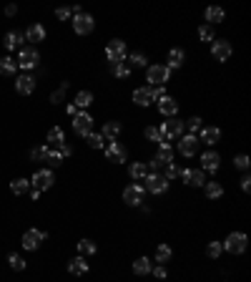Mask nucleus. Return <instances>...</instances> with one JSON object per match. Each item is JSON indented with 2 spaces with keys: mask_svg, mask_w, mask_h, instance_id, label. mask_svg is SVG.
Segmentation results:
<instances>
[{
  "mask_svg": "<svg viewBox=\"0 0 251 282\" xmlns=\"http://www.w3.org/2000/svg\"><path fill=\"white\" fill-rule=\"evenodd\" d=\"M158 131H161V136H163V144H169V141L181 139V134H184L186 129H184V121H179V118L174 116V118H169V121H163V126H161Z\"/></svg>",
  "mask_w": 251,
  "mask_h": 282,
  "instance_id": "nucleus-1",
  "label": "nucleus"
},
{
  "mask_svg": "<svg viewBox=\"0 0 251 282\" xmlns=\"http://www.w3.org/2000/svg\"><path fill=\"white\" fill-rule=\"evenodd\" d=\"M246 245H249V237H246L244 232H231V234L221 242V247H224L229 255H241V252L246 250Z\"/></svg>",
  "mask_w": 251,
  "mask_h": 282,
  "instance_id": "nucleus-2",
  "label": "nucleus"
},
{
  "mask_svg": "<svg viewBox=\"0 0 251 282\" xmlns=\"http://www.w3.org/2000/svg\"><path fill=\"white\" fill-rule=\"evenodd\" d=\"M91 129H93V116L86 113V111H78V113L73 116V131H75L78 136L86 139V136L91 134Z\"/></svg>",
  "mask_w": 251,
  "mask_h": 282,
  "instance_id": "nucleus-3",
  "label": "nucleus"
},
{
  "mask_svg": "<svg viewBox=\"0 0 251 282\" xmlns=\"http://www.w3.org/2000/svg\"><path fill=\"white\" fill-rule=\"evenodd\" d=\"M169 78H171V71L166 66H148V71H146V81L151 84V89L169 84Z\"/></svg>",
  "mask_w": 251,
  "mask_h": 282,
  "instance_id": "nucleus-4",
  "label": "nucleus"
},
{
  "mask_svg": "<svg viewBox=\"0 0 251 282\" xmlns=\"http://www.w3.org/2000/svg\"><path fill=\"white\" fill-rule=\"evenodd\" d=\"M53 184H56V174H53L51 169H40V172H35L33 179H30V187L38 189V191H48Z\"/></svg>",
  "mask_w": 251,
  "mask_h": 282,
  "instance_id": "nucleus-5",
  "label": "nucleus"
},
{
  "mask_svg": "<svg viewBox=\"0 0 251 282\" xmlns=\"http://www.w3.org/2000/svg\"><path fill=\"white\" fill-rule=\"evenodd\" d=\"M106 58L111 61V66L126 61V43H123V40H118V38L108 40V46H106Z\"/></svg>",
  "mask_w": 251,
  "mask_h": 282,
  "instance_id": "nucleus-6",
  "label": "nucleus"
},
{
  "mask_svg": "<svg viewBox=\"0 0 251 282\" xmlns=\"http://www.w3.org/2000/svg\"><path fill=\"white\" fill-rule=\"evenodd\" d=\"M146 187L143 189H148L151 194H166V189H169V179H166L163 174H146Z\"/></svg>",
  "mask_w": 251,
  "mask_h": 282,
  "instance_id": "nucleus-7",
  "label": "nucleus"
},
{
  "mask_svg": "<svg viewBox=\"0 0 251 282\" xmlns=\"http://www.w3.org/2000/svg\"><path fill=\"white\" fill-rule=\"evenodd\" d=\"M93 28H96L93 15H88V13H78V15H73V30H75L78 35H88Z\"/></svg>",
  "mask_w": 251,
  "mask_h": 282,
  "instance_id": "nucleus-8",
  "label": "nucleus"
},
{
  "mask_svg": "<svg viewBox=\"0 0 251 282\" xmlns=\"http://www.w3.org/2000/svg\"><path fill=\"white\" fill-rule=\"evenodd\" d=\"M38 61H40V56H38V51L35 48H23L20 53H18V68H23V71H33L35 66H38Z\"/></svg>",
  "mask_w": 251,
  "mask_h": 282,
  "instance_id": "nucleus-9",
  "label": "nucleus"
},
{
  "mask_svg": "<svg viewBox=\"0 0 251 282\" xmlns=\"http://www.w3.org/2000/svg\"><path fill=\"white\" fill-rule=\"evenodd\" d=\"M143 194H146V189L141 184H131L123 189V201L131 207H138V204H143Z\"/></svg>",
  "mask_w": 251,
  "mask_h": 282,
  "instance_id": "nucleus-10",
  "label": "nucleus"
},
{
  "mask_svg": "<svg viewBox=\"0 0 251 282\" xmlns=\"http://www.w3.org/2000/svg\"><path fill=\"white\" fill-rule=\"evenodd\" d=\"M171 161H174V149H171V144H161L158 151H156V156H153V161H151V167L158 169V167L171 164Z\"/></svg>",
  "mask_w": 251,
  "mask_h": 282,
  "instance_id": "nucleus-11",
  "label": "nucleus"
},
{
  "mask_svg": "<svg viewBox=\"0 0 251 282\" xmlns=\"http://www.w3.org/2000/svg\"><path fill=\"white\" fill-rule=\"evenodd\" d=\"M106 159L108 161H113V164H123V161H126V156H128V151H126V146H121L118 141H111L106 149Z\"/></svg>",
  "mask_w": 251,
  "mask_h": 282,
  "instance_id": "nucleus-12",
  "label": "nucleus"
},
{
  "mask_svg": "<svg viewBox=\"0 0 251 282\" xmlns=\"http://www.w3.org/2000/svg\"><path fill=\"white\" fill-rule=\"evenodd\" d=\"M46 237H48V234L40 232V229H28V232L23 234V247H25V250H38L40 245H43Z\"/></svg>",
  "mask_w": 251,
  "mask_h": 282,
  "instance_id": "nucleus-13",
  "label": "nucleus"
},
{
  "mask_svg": "<svg viewBox=\"0 0 251 282\" xmlns=\"http://www.w3.org/2000/svg\"><path fill=\"white\" fill-rule=\"evenodd\" d=\"M231 43H229V40H214V43H211V56L216 58V61H229L231 58Z\"/></svg>",
  "mask_w": 251,
  "mask_h": 282,
  "instance_id": "nucleus-14",
  "label": "nucleus"
},
{
  "mask_svg": "<svg viewBox=\"0 0 251 282\" xmlns=\"http://www.w3.org/2000/svg\"><path fill=\"white\" fill-rule=\"evenodd\" d=\"M196 151H198V139L196 136L186 134V136L179 139V154L181 156H196Z\"/></svg>",
  "mask_w": 251,
  "mask_h": 282,
  "instance_id": "nucleus-15",
  "label": "nucleus"
},
{
  "mask_svg": "<svg viewBox=\"0 0 251 282\" xmlns=\"http://www.w3.org/2000/svg\"><path fill=\"white\" fill-rule=\"evenodd\" d=\"M158 111H161V116H166V118H174V116L179 113V101H176L174 96H163V98H158Z\"/></svg>",
  "mask_w": 251,
  "mask_h": 282,
  "instance_id": "nucleus-16",
  "label": "nucleus"
},
{
  "mask_svg": "<svg viewBox=\"0 0 251 282\" xmlns=\"http://www.w3.org/2000/svg\"><path fill=\"white\" fill-rule=\"evenodd\" d=\"M15 91H18L20 96H28V94H33V91H35V78H33L30 73H23V76H18V78H15Z\"/></svg>",
  "mask_w": 251,
  "mask_h": 282,
  "instance_id": "nucleus-17",
  "label": "nucleus"
},
{
  "mask_svg": "<svg viewBox=\"0 0 251 282\" xmlns=\"http://www.w3.org/2000/svg\"><path fill=\"white\" fill-rule=\"evenodd\" d=\"M221 164V156L216 151H203L201 154V172H216Z\"/></svg>",
  "mask_w": 251,
  "mask_h": 282,
  "instance_id": "nucleus-18",
  "label": "nucleus"
},
{
  "mask_svg": "<svg viewBox=\"0 0 251 282\" xmlns=\"http://www.w3.org/2000/svg\"><path fill=\"white\" fill-rule=\"evenodd\" d=\"M181 179L188 187H203L206 184V177H203L201 169H181Z\"/></svg>",
  "mask_w": 251,
  "mask_h": 282,
  "instance_id": "nucleus-19",
  "label": "nucleus"
},
{
  "mask_svg": "<svg viewBox=\"0 0 251 282\" xmlns=\"http://www.w3.org/2000/svg\"><path fill=\"white\" fill-rule=\"evenodd\" d=\"M198 144H208V146H214L219 139H221V129H216V126H206V129H201L198 131Z\"/></svg>",
  "mask_w": 251,
  "mask_h": 282,
  "instance_id": "nucleus-20",
  "label": "nucleus"
},
{
  "mask_svg": "<svg viewBox=\"0 0 251 282\" xmlns=\"http://www.w3.org/2000/svg\"><path fill=\"white\" fill-rule=\"evenodd\" d=\"M25 40H30V43H40V40H46V28L40 25V23H33L28 25V30L23 33Z\"/></svg>",
  "mask_w": 251,
  "mask_h": 282,
  "instance_id": "nucleus-21",
  "label": "nucleus"
},
{
  "mask_svg": "<svg viewBox=\"0 0 251 282\" xmlns=\"http://www.w3.org/2000/svg\"><path fill=\"white\" fill-rule=\"evenodd\" d=\"M133 101L138 103V106H151L156 98H153V89L151 86H141V89H136L133 91Z\"/></svg>",
  "mask_w": 251,
  "mask_h": 282,
  "instance_id": "nucleus-22",
  "label": "nucleus"
},
{
  "mask_svg": "<svg viewBox=\"0 0 251 282\" xmlns=\"http://www.w3.org/2000/svg\"><path fill=\"white\" fill-rule=\"evenodd\" d=\"M118 134H121V124H118V121H106L103 129H101V136H103L106 141H116Z\"/></svg>",
  "mask_w": 251,
  "mask_h": 282,
  "instance_id": "nucleus-23",
  "label": "nucleus"
},
{
  "mask_svg": "<svg viewBox=\"0 0 251 282\" xmlns=\"http://www.w3.org/2000/svg\"><path fill=\"white\" fill-rule=\"evenodd\" d=\"M184 58H186V53H184L181 48H174V51H169V58H166L169 63H166V68H169V71H174V68H181V66H184Z\"/></svg>",
  "mask_w": 251,
  "mask_h": 282,
  "instance_id": "nucleus-24",
  "label": "nucleus"
},
{
  "mask_svg": "<svg viewBox=\"0 0 251 282\" xmlns=\"http://www.w3.org/2000/svg\"><path fill=\"white\" fill-rule=\"evenodd\" d=\"M68 272H70V275H86V272H88L86 257H73V260L68 262Z\"/></svg>",
  "mask_w": 251,
  "mask_h": 282,
  "instance_id": "nucleus-25",
  "label": "nucleus"
},
{
  "mask_svg": "<svg viewBox=\"0 0 251 282\" xmlns=\"http://www.w3.org/2000/svg\"><path fill=\"white\" fill-rule=\"evenodd\" d=\"M61 144H65V134H63L61 126H53V129L48 131V146H51V149H58Z\"/></svg>",
  "mask_w": 251,
  "mask_h": 282,
  "instance_id": "nucleus-26",
  "label": "nucleus"
},
{
  "mask_svg": "<svg viewBox=\"0 0 251 282\" xmlns=\"http://www.w3.org/2000/svg\"><path fill=\"white\" fill-rule=\"evenodd\" d=\"M128 174H131V179L141 182V179H146V174H148V167L143 164V161H133V164L128 167Z\"/></svg>",
  "mask_w": 251,
  "mask_h": 282,
  "instance_id": "nucleus-27",
  "label": "nucleus"
},
{
  "mask_svg": "<svg viewBox=\"0 0 251 282\" xmlns=\"http://www.w3.org/2000/svg\"><path fill=\"white\" fill-rule=\"evenodd\" d=\"M23 33H18V30H10L8 35H5V48L8 51H15V48H20L23 46Z\"/></svg>",
  "mask_w": 251,
  "mask_h": 282,
  "instance_id": "nucleus-28",
  "label": "nucleus"
},
{
  "mask_svg": "<svg viewBox=\"0 0 251 282\" xmlns=\"http://www.w3.org/2000/svg\"><path fill=\"white\" fill-rule=\"evenodd\" d=\"M15 71H18L15 58H10V56L0 58V76H15Z\"/></svg>",
  "mask_w": 251,
  "mask_h": 282,
  "instance_id": "nucleus-29",
  "label": "nucleus"
},
{
  "mask_svg": "<svg viewBox=\"0 0 251 282\" xmlns=\"http://www.w3.org/2000/svg\"><path fill=\"white\" fill-rule=\"evenodd\" d=\"M151 260L148 257H138L136 262H133V272L138 275V277H146V275H151Z\"/></svg>",
  "mask_w": 251,
  "mask_h": 282,
  "instance_id": "nucleus-30",
  "label": "nucleus"
},
{
  "mask_svg": "<svg viewBox=\"0 0 251 282\" xmlns=\"http://www.w3.org/2000/svg\"><path fill=\"white\" fill-rule=\"evenodd\" d=\"M91 103H93V94L91 91H78L75 94V101H73L75 108H88Z\"/></svg>",
  "mask_w": 251,
  "mask_h": 282,
  "instance_id": "nucleus-31",
  "label": "nucleus"
},
{
  "mask_svg": "<svg viewBox=\"0 0 251 282\" xmlns=\"http://www.w3.org/2000/svg\"><path fill=\"white\" fill-rule=\"evenodd\" d=\"M10 191L18 194V196H20V194H28V191H30V179H13V182H10Z\"/></svg>",
  "mask_w": 251,
  "mask_h": 282,
  "instance_id": "nucleus-32",
  "label": "nucleus"
},
{
  "mask_svg": "<svg viewBox=\"0 0 251 282\" xmlns=\"http://www.w3.org/2000/svg\"><path fill=\"white\" fill-rule=\"evenodd\" d=\"M184 129H188V134H191V136H196V134L203 129V121H201L198 116H191L188 121H184Z\"/></svg>",
  "mask_w": 251,
  "mask_h": 282,
  "instance_id": "nucleus-33",
  "label": "nucleus"
},
{
  "mask_svg": "<svg viewBox=\"0 0 251 282\" xmlns=\"http://www.w3.org/2000/svg\"><path fill=\"white\" fill-rule=\"evenodd\" d=\"M111 71L116 73V78H128V76H131V66H128V61L113 63V66H111Z\"/></svg>",
  "mask_w": 251,
  "mask_h": 282,
  "instance_id": "nucleus-34",
  "label": "nucleus"
},
{
  "mask_svg": "<svg viewBox=\"0 0 251 282\" xmlns=\"http://www.w3.org/2000/svg\"><path fill=\"white\" fill-rule=\"evenodd\" d=\"M203 187H206V196H208V199H219V196L224 194V187H221L219 182H206Z\"/></svg>",
  "mask_w": 251,
  "mask_h": 282,
  "instance_id": "nucleus-35",
  "label": "nucleus"
},
{
  "mask_svg": "<svg viewBox=\"0 0 251 282\" xmlns=\"http://www.w3.org/2000/svg\"><path fill=\"white\" fill-rule=\"evenodd\" d=\"M171 255H174V252H171L169 245H158V247H156V262H158V265H166V262L171 260Z\"/></svg>",
  "mask_w": 251,
  "mask_h": 282,
  "instance_id": "nucleus-36",
  "label": "nucleus"
},
{
  "mask_svg": "<svg viewBox=\"0 0 251 282\" xmlns=\"http://www.w3.org/2000/svg\"><path fill=\"white\" fill-rule=\"evenodd\" d=\"M206 20H208V25H211V23H221V20H224V10L216 8V5L206 8Z\"/></svg>",
  "mask_w": 251,
  "mask_h": 282,
  "instance_id": "nucleus-37",
  "label": "nucleus"
},
{
  "mask_svg": "<svg viewBox=\"0 0 251 282\" xmlns=\"http://www.w3.org/2000/svg\"><path fill=\"white\" fill-rule=\"evenodd\" d=\"M78 250H80L83 257H86V255H96L98 247H96V242H93V239H80V242H78Z\"/></svg>",
  "mask_w": 251,
  "mask_h": 282,
  "instance_id": "nucleus-38",
  "label": "nucleus"
},
{
  "mask_svg": "<svg viewBox=\"0 0 251 282\" xmlns=\"http://www.w3.org/2000/svg\"><path fill=\"white\" fill-rule=\"evenodd\" d=\"M86 139H88V146H91V149H106V139H103L101 134H93V131H91Z\"/></svg>",
  "mask_w": 251,
  "mask_h": 282,
  "instance_id": "nucleus-39",
  "label": "nucleus"
},
{
  "mask_svg": "<svg viewBox=\"0 0 251 282\" xmlns=\"http://www.w3.org/2000/svg\"><path fill=\"white\" fill-rule=\"evenodd\" d=\"M61 161H63L61 151H58V149H48V156H46V164H48V167H58Z\"/></svg>",
  "mask_w": 251,
  "mask_h": 282,
  "instance_id": "nucleus-40",
  "label": "nucleus"
},
{
  "mask_svg": "<svg viewBox=\"0 0 251 282\" xmlns=\"http://www.w3.org/2000/svg\"><path fill=\"white\" fill-rule=\"evenodd\" d=\"M143 136H146L148 141H158V146L163 144V136H161V131H158L156 126H146V131H143Z\"/></svg>",
  "mask_w": 251,
  "mask_h": 282,
  "instance_id": "nucleus-41",
  "label": "nucleus"
},
{
  "mask_svg": "<svg viewBox=\"0 0 251 282\" xmlns=\"http://www.w3.org/2000/svg\"><path fill=\"white\" fill-rule=\"evenodd\" d=\"M8 265L15 270V272H23L25 270V260L20 255H8Z\"/></svg>",
  "mask_w": 251,
  "mask_h": 282,
  "instance_id": "nucleus-42",
  "label": "nucleus"
},
{
  "mask_svg": "<svg viewBox=\"0 0 251 282\" xmlns=\"http://www.w3.org/2000/svg\"><path fill=\"white\" fill-rule=\"evenodd\" d=\"M224 252V247H221V242H211V245L206 247V255L211 257V260H219V255Z\"/></svg>",
  "mask_w": 251,
  "mask_h": 282,
  "instance_id": "nucleus-43",
  "label": "nucleus"
},
{
  "mask_svg": "<svg viewBox=\"0 0 251 282\" xmlns=\"http://www.w3.org/2000/svg\"><path fill=\"white\" fill-rule=\"evenodd\" d=\"M163 177L169 179V182H171V179H179V177H181V167H176L174 161H171V164H166V174H163Z\"/></svg>",
  "mask_w": 251,
  "mask_h": 282,
  "instance_id": "nucleus-44",
  "label": "nucleus"
},
{
  "mask_svg": "<svg viewBox=\"0 0 251 282\" xmlns=\"http://www.w3.org/2000/svg\"><path fill=\"white\" fill-rule=\"evenodd\" d=\"M65 91H68V81H63L61 89L51 94V103H61V101H63V96H65Z\"/></svg>",
  "mask_w": 251,
  "mask_h": 282,
  "instance_id": "nucleus-45",
  "label": "nucleus"
},
{
  "mask_svg": "<svg viewBox=\"0 0 251 282\" xmlns=\"http://www.w3.org/2000/svg\"><path fill=\"white\" fill-rule=\"evenodd\" d=\"M198 38L206 40V43H214V30H211V25H201V28H198Z\"/></svg>",
  "mask_w": 251,
  "mask_h": 282,
  "instance_id": "nucleus-46",
  "label": "nucleus"
},
{
  "mask_svg": "<svg viewBox=\"0 0 251 282\" xmlns=\"http://www.w3.org/2000/svg\"><path fill=\"white\" fill-rule=\"evenodd\" d=\"M48 149H51V146H48V144H43V146L33 149V151H30V156H33V159H38V161H46V156H48Z\"/></svg>",
  "mask_w": 251,
  "mask_h": 282,
  "instance_id": "nucleus-47",
  "label": "nucleus"
},
{
  "mask_svg": "<svg viewBox=\"0 0 251 282\" xmlns=\"http://www.w3.org/2000/svg\"><path fill=\"white\" fill-rule=\"evenodd\" d=\"M234 167H236V169H241V172H246V169H249V156H246V154L234 156Z\"/></svg>",
  "mask_w": 251,
  "mask_h": 282,
  "instance_id": "nucleus-48",
  "label": "nucleus"
},
{
  "mask_svg": "<svg viewBox=\"0 0 251 282\" xmlns=\"http://www.w3.org/2000/svg\"><path fill=\"white\" fill-rule=\"evenodd\" d=\"M128 66H131V68H133V66H148V58H146L143 53H133L131 61H128Z\"/></svg>",
  "mask_w": 251,
  "mask_h": 282,
  "instance_id": "nucleus-49",
  "label": "nucleus"
},
{
  "mask_svg": "<svg viewBox=\"0 0 251 282\" xmlns=\"http://www.w3.org/2000/svg\"><path fill=\"white\" fill-rule=\"evenodd\" d=\"M56 18H58V20H68V18H73V8H58V10H56Z\"/></svg>",
  "mask_w": 251,
  "mask_h": 282,
  "instance_id": "nucleus-50",
  "label": "nucleus"
},
{
  "mask_svg": "<svg viewBox=\"0 0 251 282\" xmlns=\"http://www.w3.org/2000/svg\"><path fill=\"white\" fill-rule=\"evenodd\" d=\"M151 275H156L158 280H166V275H169V272H166L163 265H156V267H151Z\"/></svg>",
  "mask_w": 251,
  "mask_h": 282,
  "instance_id": "nucleus-51",
  "label": "nucleus"
},
{
  "mask_svg": "<svg viewBox=\"0 0 251 282\" xmlns=\"http://www.w3.org/2000/svg\"><path fill=\"white\" fill-rule=\"evenodd\" d=\"M58 151H61V156H63V159H68V156L73 154V149H70L68 144H61V146H58Z\"/></svg>",
  "mask_w": 251,
  "mask_h": 282,
  "instance_id": "nucleus-52",
  "label": "nucleus"
},
{
  "mask_svg": "<svg viewBox=\"0 0 251 282\" xmlns=\"http://www.w3.org/2000/svg\"><path fill=\"white\" fill-rule=\"evenodd\" d=\"M241 189H244V191H249V189H251V177H249V174H244V177H241Z\"/></svg>",
  "mask_w": 251,
  "mask_h": 282,
  "instance_id": "nucleus-53",
  "label": "nucleus"
},
{
  "mask_svg": "<svg viewBox=\"0 0 251 282\" xmlns=\"http://www.w3.org/2000/svg\"><path fill=\"white\" fill-rule=\"evenodd\" d=\"M5 13H8V15H15V13H18V8H15V5H8V8H5Z\"/></svg>",
  "mask_w": 251,
  "mask_h": 282,
  "instance_id": "nucleus-54",
  "label": "nucleus"
},
{
  "mask_svg": "<svg viewBox=\"0 0 251 282\" xmlns=\"http://www.w3.org/2000/svg\"><path fill=\"white\" fill-rule=\"evenodd\" d=\"M65 111H68V113H70V116H75V113H78V108H75V106H73V103H68V108H65Z\"/></svg>",
  "mask_w": 251,
  "mask_h": 282,
  "instance_id": "nucleus-55",
  "label": "nucleus"
}]
</instances>
